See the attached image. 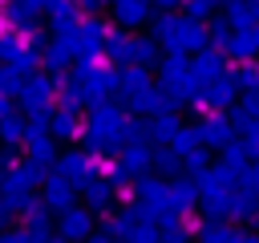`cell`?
I'll list each match as a JSON object with an SVG mask.
<instances>
[{
	"label": "cell",
	"instance_id": "1",
	"mask_svg": "<svg viewBox=\"0 0 259 243\" xmlns=\"http://www.w3.org/2000/svg\"><path fill=\"white\" fill-rule=\"evenodd\" d=\"M239 53H255L259 49V32H251V36H239V45H235Z\"/></svg>",
	"mask_w": 259,
	"mask_h": 243
}]
</instances>
